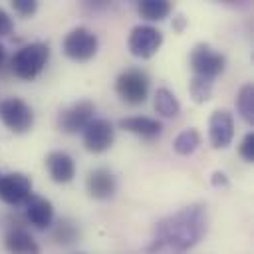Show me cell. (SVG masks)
<instances>
[{
	"mask_svg": "<svg viewBox=\"0 0 254 254\" xmlns=\"http://www.w3.org/2000/svg\"><path fill=\"white\" fill-rule=\"evenodd\" d=\"M115 141V129L107 119H91L83 129V145L89 153H105Z\"/></svg>",
	"mask_w": 254,
	"mask_h": 254,
	"instance_id": "obj_9",
	"label": "cell"
},
{
	"mask_svg": "<svg viewBox=\"0 0 254 254\" xmlns=\"http://www.w3.org/2000/svg\"><path fill=\"white\" fill-rule=\"evenodd\" d=\"M97 36L85 28V26H77L71 32L65 34L64 42H62V50L64 54L73 60V62H87L97 54Z\"/></svg>",
	"mask_w": 254,
	"mask_h": 254,
	"instance_id": "obj_4",
	"label": "cell"
},
{
	"mask_svg": "<svg viewBox=\"0 0 254 254\" xmlns=\"http://www.w3.org/2000/svg\"><path fill=\"white\" fill-rule=\"evenodd\" d=\"M212 85H214V79H208V77H200V75H192V79L189 81V93L192 97L194 103H204L210 99L212 95Z\"/></svg>",
	"mask_w": 254,
	"mask_h": 254,
	"instance_id": "obj_22",
	"label": "cell"
},
{
	"mask_svg": "<svg viewBox=\"0 0 254 254\" xmlns=\"http://www.w3.org/2000/svg\"><path fill=\"white\" fill-rule=\"evenodd\" d=\"M238 153H240V157H242L246 163H252V161H254V131L244 135V139L240 141Z\"/></svg>",
	"mask_w": 254,
	"mask_h": 254,
	"instance_id": "obj_23",
	"label": "cell"
},
{
	"mask_svg": "<svg viewBox=\"0 0 254 254\" xmlns=\"http://www.w3.org/2000/svg\"><path fill=\"white\" fill-rule=\"evenodd\" d=\"M52 240L58 246H71L79 240V226L71 218H60L52 228Z\"/></svg>",
	"mask_w": 254,
	"mask_h": 254,
	"instance_id": "obj_17",
	"label": "cell"
},
{
	"mask_svg": "<svg viewBox=\"0 0 254 254\" xmlns=\"http://www.w3.org/2000/svg\"><path fill=\"white\" fill-rule=\"evenodd\" d=\"M4 56H6V52H4V46L0 44V65H2V62H4Z\"/></svg>",
	"mask_w": 254,
	"mask_h": 254,
	"instance_id": "obj_27",
	"label": "cell"
},
{
	"mask_svg": "<svg viewBox=\"0 0 254 254\" xmlns=\"http://www.w3.org/2000/svg\"><path fill=\"white\" fill-rule=\"evenodd\" d=\"M234 137V117L228 109H216L208 119V139L214 149H226Z\"/></svg>",
	"mask_w": 254,
	"mask_h": 254,
	"instance_id": "obj_11",
	"label": "cell"
},
{
	"mask_svg": "<svg viewBox=\"0 0 254 254\" xmlns=\"http://www.w3.org/2000/svg\"><path fill=\"white\" fill-rule=\"evenodd\" d=\"M0 121L12 133H26L34 125V111L24 99L8 97L0 101Z\"/></svg>",
	"mask_w": 254,
	"mask_h": 254,
	"instance_id": "obj_6",
	"label": "cell"
},
{
	"mask_svg": "<svg viewBox=\"0 0 254 254\" xmlns=\"http://www.w3.org/2000/svg\"><path fill=\"white\" fill-rule=\"evenodd\" d=\"M208 228L206 206L200 202L183 206L181 210L157 220L147 244L149 254H185L196 246Z\"/></svg>",
	"mask_w": 254,
	"mask_h": 254,
	"instance_id": "obj_1",
	"label": "cell"
},
{
	"mask_svg": "<svg viewBox=\"0 0 254 254\" xmlns=\"http://www.w3.org/2000/svg\"><path fill=\"white\" fill-rule=\"evenodd\" d=\"M236 109L248 125H254V85L252 83H244L236 93Z\"/></svg>",
	"mask_w": 254,
	"mask_h": 254,
	"instance_id": "obj_20",
	"label": "cell"
},
{
	"mask_svg": "<svg viewBox=\"0 0 254 254\" xmlns=\"http://www.w3.org/2000/svg\"><path fill=\"white\" fill-rule=\"evenodd\" d=\"M12 30H14V22H12L10 14L4 8H0V38L8 36Z\"/></svg>",
	"mask_w": 254,
	"mask_h": 254,
	"instance_id": "obj_25",
	"label": "cell"
},
{
	"mask_svg": "<svg viewBox=\"0 0 254 254\" xmlns=\"http://www.w3.org/2000/svg\"><path fill=\"white\" fill-rule=\"evenodd\" d=\"M4 246L10 254H40V246L38 242L34 240V236L22 228V226H16V228H10L4 236Z\"/></svg>",
	"mask_w": 254,
	"mask_h": 254,
	"instance_id": "obj_16",
	"label": "cell"
},
{
	"mask_svg": "<svg viewBox=\"0 0 254 254\" xmlns=\"http://www.w3.org/2000/svg\"><path fill=\"white\" fill-rule=\"evenodd\" d=\"M85 189H87V194L91 198L103 200V198H109V196L115 194V190H117V179H115V175L109 169L97 167V169H91L87 173Z\"/></svg>",
	"mask_w": 254,
	"mask_h": 254,
	"instance_id": "obj_12",
	"label": "cell"
},
{
	"mask_svg": "<svg viewBox=\"0 0 254 254\" xmlns=\"http://www.w3.org/2000/svg\"><path fill=\"white\" fill-rule=\"evenodd\" d=\"M189 62H190V69L194 75L208 77V79H214L216 75H220L224 71V65H226L224 54L216 52L214 48H210L204 42H200L192 48Z\"/></svg>",
	"mask_w": 254,
	"mask_h": 254,
	"instance_id": "obj_5",
	"label": "cell"
},
{
	"mask_svg": "<svg viewBox=\"0 0 254 254\" xmlns=\"http://www.w3.org/2000/svg\"><path fill=\"white\" fill-rule=\"evenodd\" d=\"M24 206H26V220L30 224H34L36 228H42V230L52 226V222H54V204L48 198L32 192L26 198Z\"/></svg>",
	"mask_w": 254,
	"mask_h": 254,
	"instance_id": "obj_13",
	"label": "cell"
},
{
	"mask_svg": "<svg viewBox=\"0 0 254 254\" xmlns=\"http://www.w3.org/2000/svg\"><path fill=\"white\" fill-rule=\"evenodd\" d=\"M212 185H214V187H226V185H228L226 175H224V173H220V171H216V173L212 175Z\"/></svg>",
	"mask_w": 254,
	"mask_h": 254,
	"instance_id": "obj_26",
	"label": "cell"
},
{
	"mask_svg": "<svg viewBox=\"0 0 254 254\" xmlns=\"http://www.w3.org/2000/svg\"><path fill=\"white\" fill-rule=\"evenodd\" d=\"M119 127L123 131H129L133 135H139L147 141H153L157 137H161L163 133V123L153 119V117H145V115H133V117H123L119 121Z\"/></svg>",
	"mask_w": 254,
	"mask_h": 254,
	"instance_id": "obj_15",
	"label": "cell"
},
{
	"mask_svg": "<svg viewBox=\"0 0 254 254\" xmlns=\"http://www.w3.org/2000/svg\"><path fill=\"white\" fill-rule=\"evenodd\" d=\"M163 44V34L161 30L149 26V24H139L131 30L129 34V40H127V46H129V52L135 56V58H141V60H149L153 58L159 48Z\"/></svg>",
	"mask_w": 254,
	"mask_h": 254,
	"instance_id": "obj_7",
	"label": "cell"
},
{
	"mask_svg": "<svg viewBox=\"0 0 254 254\" xmlns=\"http://www.w3.org/2000/svg\"><path fill=\"white\" fill-rule=\"evenodd\" d=\"M198 145H200V133H198L196 129H185V131H181V133L175 137V141H173L175 153H179V155H183V157L192 155V153L198 149Z\"/></svg>",
	"mask_w": 254,
	"mask_h": 254,
	"instance_id": "obj_21",
	"label": "cell"
},
{
	"mask_svg": "<svg viewBox=\"0 0 254 254\" xmlns=\"http://www.w3.org/2000/svg\"><path fill=\"white\" fill-rule=\"evenodd\" d=\"M155 111L163 117H177L181 113V103L177 99V95L167 89V87H159L155 91Z\"/></svg>",
	"mask_w": 254,
	"mask_h": 254,
	"instance_id": "obj_19",
	"label": "cell"
},
{
	"mask_svg": "<svg viewBox=\"0 0 254 254\" xmlns=\"http://www.w3.org/2000/svg\"><path fill=\"white\" fill-rule=\"evenodd\" d=\"M46 169L54 183L65 185L75 177V163L73 159L64 151H52L46 157Z\"/></svg>",
	"mask_w": 254,
	"mask_h": 254,
	"instance_id": "obj_14",
	"label": "cell"
},
{
	"mask_svg": "<svg viewBox=\"0 0 254 254\" xmlns=\"http://www.w3.org/2000/svg\"><path fill=\"white\" fill-rule=\"evenodd\" d=\"M149 85H151V79H149L147 71H143L141 67H129V69L121 71L115 79L117 95L129 105L145 103L149 97Z\"/></svg>",
	"mask_w": 254,
	"mask_h": 254,
	"instance_id": "obj_3",
	"label": "cell"
},
{
	"mask_svg": "<svg viewBox=\"0 0 254 254\" xmlns=\"http://www.w3.org/2000/svg\"><path fill=\"white\" fill-rule=\"evenodd\" d=\"M12 8L16 14L28 18L38 10V2L36 0H12Z\"/></svg>",
	"mask_w": 254,
	"mask_h": 254,
	"instance_id": "obj_24",
	"label": "cell"
},
{
	"mask_svg": "<svg viewBox=\"0 0 254 254\" xmlns=\"http://www.w3.org/2000/svg\"><path fill=\"white\" fill-rule=\"evenodd\" d=\"M32 194V179L24 173H8L0 175V198L10 204L18 206L26 202V198Z\"/></svg>",
	"mask_w": 254,
	"mask_h": 254,
	"instance_id": "obj_10",
	"label": "cell"
},
{
	"mask_svg": "<svg viewBox=\"0 0 254 254\" xmlns=\"http://www.w3.org/2000/svg\"><path fill=\"white\" fill-rule=\"evenodd\" d=\"M173 6L169 0H141L137 2V12L141 18L151 22H161L171 14Z\"/></svg>",
	"mask_w": 254,
	"mask_h": 254,
	"instance_id": "obj_18",
	"label": "cell"
},
{
	"mask_svg": "<svg viewBox=\"0 0 254 254\" xmlns=\"http://www.w3.org/2000/svg\"><path fill=\"white\" fill-rule=\"evenodd\" d=\"M50 60V46L42 42H34L28 46H22L10 60L12 73L20 79H34L40 75V71L46 67Z\"/></svg>",
	"mask_w": 254,
	"mask_h": 254,
	"instance_id": "obj_2",
	"label": "cell"
},
{
	"mask_svg": "<svg viewBox=\"0 0 254 254\" xmlns=\"http://www.w3.org/2000/svg\"><path fill=\"white\" fill-rule=\"evenodd\" d=\"M95 103L91 99H79L58 113V129L64 133H79L93 119Z\"/></svg>",
	"mask_w": 254,
	"mask_h": 254,
	"instance_id": "obj_8",
	"label": "cell"
}]
</instances>
